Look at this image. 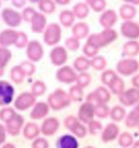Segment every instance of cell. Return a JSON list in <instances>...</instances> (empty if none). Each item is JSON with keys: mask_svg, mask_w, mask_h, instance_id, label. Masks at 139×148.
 <instances>
[{"mask_svg": "<svg viewBox=\"0 0 139 148\" xmlns=\"http://www.w3.org/2000/svg\"><path fill=\"white\" fill-rule=\"evenodd\" d=\"M118 38L116 31L112 29H104L99 34H91L87 39V45L99 51L100 48L104 47L110 43H112Z\"/></svg>", "mask_w": 139, "mask_h": 148, "instance_id": "cell-1", "label": "cell"}, {"mask_svg": "<svg viewBox=\"0 0 139 148\" xmlns=\"http://www.w3.org/2000/svg\"><path fill=\"white\" fill-rule=\"evenodd\" d=\"M48 102L50 106L55 110H60L68 107L70 104L71 99L69 95L66 94L65 91L63 90H57L49 96Z\"/></svg>", "mask_w": 139, "mask_h": 148, "instance_id": "cell-2", "label": "cell"}, {"mask_svg": "<svg viewBox=\"0 0 139 148\" xmlns=\"http://www.w3.org/2000/svg\"><path fill=\"white\" fill-rule=\"evenodd\" d=\"M116 70L120 74L129 77L136 73L139 70V62L135 59L121 60L116 64Z\"/></svg>", "mask_w": 139, "mask_h": 148, "instance_id": "cell-3", "label": "cell"}, {"mask_svg": "<svg viewBox=\"0 0 139 148\" xmlns=\"http://www.w3.org/2000/svg\"><path fill=\"white\" fill-rule=\"evenodd\" d=\"M119 102L125 107L135 106L139 103V89L133 87L124 90L119 95Z\"/></svg>", "mask_w": 139, "mask_h": 148, "instance_id": "cell-4", "label": "cell"}, {"mask_svg": "<svg viewBox=\"0 0 139 148\" xmlns=\"http://www.w3.org/2000/svg\"><path fill=\"white\" fill-rule=\"evenodd\" d=\"M121 34L130 40H137L139 38V24L132 21H125L121 26Z\"/></svg>", "mask_w": 139, "mask_h": 148, "instance_id": "cell-5", "label": "cell"}, {"mask_svg": "<svg viewBox=\"0 0 139 148\" xmlns=\"http://www.w3.org/2000/svg\"><path fill=\"white\" fill-rule=\"evenodd\" d=\"M111 95L108 90L104 86H99L96 89L94 92L90 93L87 96L86 101L94 103V102L96 104L99 103H107L110 101Z\"/></svg>", "mask_w": 139, "mask_h": 148, "instance_id": "cell-6", "label": "cell"}, {"mask_svg": "<svg viewBox=\"0 0 139 148\" xmlns=\"http://www.w3.org/2000/svg\"><path fill=\"white\" fill-rule=\"evenodd\" d=\"M14 87L8 82L0 81V106L10 104L14 97Z\"/></svg>", "mask_w": 139, "mask_h": 148, "instance_id": "cell-7", "label": "cell"}, {"mask_svg": "<svg viewBox=\"0 0 139 148\" xmlns=\"http://www.w3.org/2000/svg\"><path fill=\"white\" fill-rule=\"evenodd\" d=\"M64 125L71 132H73L78 138H84L86 135V128L81 125L77 120V118H76L75 116H71L66 118V120L64 121Z\"/></svg>", "mask_w": 139, "mask_h": 148, "instance_id": "cell-8", "label": "cell"}, {"mask_svg": "<svg viewBox=\"0 0 139 148\" xmlns=\"http://www.w3.org/2000/svg\"><path fill=\"white\" fill-rule=\"evenodd\" d=\"M94 104L86 101L79 108L78 119L85 124H89L94 120Z\"/></svg>", "mask_w": 139, "mask_h": 148, "instance_id": "cell-9", "label": "cell"}, {"mask_svg": "<svg viewBox=\"0 0 139 148\" xmlns=\"http://www.w3.org/2000/svg\"><path fill=\"white\" fill-rule=\"evenodd\" d=\"M61 38V29L55 24L48 27L44 34V42L48 45H55L60 42Z\"/></svg>", "mask_w": 139, "mask_h": 148, "instance_id": "cell-10", "label": "cell"}, {"mask_svg": "<svg viewBox=\"0 0 139 148\" xmlns=\"http://www.w3.org/2000/svg\"><path fill=\"white\" fill-rule=\"evenodd\" d=\"M119 134H120V128L115 123H110L102 131L101 139L103 143H108L116 139L119 136Z\"/></svg>", "mask_w": 139, "mask_h": 148, "instance_id": "cell-11", "label": "cell"}, {"mask_svg": "<svg viewBox=\"0 0 139 148\" xmlns=\"http://www.w3.org/2000/svg\"><path fill=\"white\" fill-rule=\"evenodd\" d=\"M77 75L69 66L63 67L57 71V79L61 82L70 84L77 81Z\"/></svg>", "mask_w": 139, "mask_h": 148, "instance_id": "cell-12", "label": "cell"}, {"mask_svg": "<svg viewBox=\"0 0 139 148\" xmlns=\"http://www.w3.org/2000/svg\"><path fill=\"white\" fill-rule=\"evenodd\" d=\"M118 21L117 14L113 10L105 11L99 18V23L104 29H112Z\"/></svg>", "mask_w": 139, "mask_h": 148, "instance_id": "cell-13", "label": "cell"}, {"mask_svg": "<svg viewBox=\"0 0 139 148\" xmlns=\"http://www.w3.org/2000/svg\"><path fill=\"white\" fill-rule=\"evenodd\" d=\"M7 130L12 135H17L24 122L21 116L15 113L12 117L7 121Z\"/></svg>", "mask_w": 139, "mask_h": 148, "instance_id": "cell-14", "label": "cell"}, {"mask_svg": "<svg viewBox=\"0 0 139 148\" xmlns=\"http://www.w3.org/2000/svg\"><path fill=\"white\" fill-rule=\"evenodd\" d=\"M35 102V97L29 93H23L15 102V107L19 110H25L30 108Z\"/></svg>", "mask_w": 139, "mask_h": 148, "instance_id": "cell-15", "label": "cell"}, {"mask_svg": "<svg viewBox=\"0 0 139 148\" xmlns=\"http://www.w3.org/2000/svg\"><path fill=\"white\" fill-rule=\"evenodd\" d=\"M43 51L41 44L36 41H33L28 46L27 56L32 61H38L42 57Z\"/></svg>", "mask_w": 139, "mask_h": 148, "instance_id": "cell-16", "label": "cell"}, {"mask_svg": "<svg viewBox=\"0 0 139 148\" xmlns=\"http://www.w3.org/2000/svg\"><path fill=\"white\" fill-rule=\"evenodd\" d=\"M68 55L64 48L62 47H57L51 51V60L54 64L62 65L67 61Z\"/></svg>", "mask_w": 139, "mask_h": 148, "instance_id": "cell-17", "label": "cell"}, {"mask_svg": "<svg viewBox=\"0 0 139 148\" xmlns=\"http://www.w3.org/2000/svg\"><path fill=\"white\" fill-rule=\"evenodd\" d=\"M56 148H79V143L73 135H63L57 140Z\"/></svg>", "mask_w": 139, "mask_h": 148, "instance_id": "cell-18", "label": "cell"}, {"mask_svg": "<svg viewBox=\"0 0 139 148\" xmlns=\"http://www.w3.org/2000/svg\"><path fill=\"white\" fill-rule=\"evenodd\" d=\"M19 38V33L14 30L8 29L0 34V45L3 47L16 44Z\"/></svg>", "mask_w": 139, "mask_h": 148, "instance_id": "cell-19", "label": "cell"}, {"mask_svg": "<svg viewBox=\"0 0 139 148\" xmlns=\"http://www.w3.org/2000/svg\"><path fill=\"white\" fill-rule=\"evenodd\" d=\"M3 17L4 19L5 23L12 27L18 26L21 23L20 15L10 9H5L3 12Z\"/></svg>", "mask_w": 139, "mask_h": 148, "instance_id": "cell-20", "label": "cell"}, {"mask_svg": "<svg viewBox=\"0 0 139 148\" xmlns=\"http://www.w3.org/2000/svg\"><path fill=\"white\" fill-rule=\"evenodd\" d=\"M139 125V103L135 105L127 115L125 119V125L129 128H134Z\"/></svg>", "mask_w": 139, "mask_h": 148, "instance_id": "cell-21", "label": "cell"}, {"mask_svg": "<svg viewBox=\"0 0 139 148\" xmlns=\"http://www.w3.org/2000/svg\"><path fill=\"white\" fill-rule=\"evenodd\" d=\"M59 126H60V123L55 118H49L43 122L42 130L43 134L51 135L56 132Z\"/></svg>", "mask_w": 139, "mask_h": 148, "instance_id": "cell-22", "label": "cell"}, {"mask_svg": "<svg viewBox=\"0 0 139 148\" xmlns=\"http://www.w3.org/2000/svg\"><path fill=\"white\" fill-rule=\"evenodd\" d=\"M123 53L128 56H136L139 54V42L136 40H130L125 43Z\"/></svg>", "mask_w": 139, "mask_h": 148, "instance_id": "cell-23", "label": "cell"}, {"mask_svg": "<svg viewBox=\"0 0 139 148\" xmlns=\"http://www.w3.org/2000/svg\"><path fill=\"white\" fill-rule=\"evenodd\" d=\"M137 14V10L133 5L124 4L120 8V16L125 21H130L135 17Z\"/></svg>", "mask_w": 139, "mask_h": 148, "instance_id": "cell-24", "label": "cell"}, {"mask_svg": "<svg viewBox=\"0 0 139 148\" xmlns=\"http://www.w3.org/2000/svg\"><path fill=\"white\" fill-rule=\"evenodd\" d=\"M48 113V106L45 103H38L34 107V110L31 112L30 117L32 119H41Z\"/></svg>", "mask_w": 139, "mask_h": 148, "instance_id": "cell-25", "label": "cell"}, {"mask_svg": "<svg viewBox=\"0 0 139 148\" xmlns=\"http://www.w3.org/2000/svg\"><path fill=\"white\" fill-rule=\"evenodd\" d=\"M109 115L112 121L116 122H120L125 119L126 116V112L123 107L116 105L114 108H112V110H110Z\"/></svg>", "mask_w": 139, "mask_h": 148, "instance_id": "cell-26", "label": "cell"}, {"mask_svg": "<svg viewBox=\"0 0 139 148\" xmlns=\"http://www.w3.org/2000/svg\"><path fill=\"white\" fill-rule=\"evenodd\" d=\"M73 33L77 39L86 38L89 34V26L85 23H78L73 29Z\"/></svg>", "mask_w": 139, "mask_h": 148, "instance_id": "cell-27", "label": "cell"}, {"mask_svg": "<svg viewBox=\"0 0 139 148\" xmlns=\"http://www.w3.org/2000/svg\"><path fill=\"white\" fill-rule=\"evenodd\" d=\"M108 87L114 95H120L122 92L125 90V82H124L123 79L117 76L113 80L112 82L109 85Z\"/></svg>", "mask_w": 139, "mask_h": 148, "instance_id": "cell-28", "label": "cell"}, {"mask_svg": "<svg viewBox=\"0 0 139 148\" xmlns=\"http://www.w3.org/2000/svg\"><path fill=\"white\" fill-rule=\"evenodd\" d=\"M94 114L97 117L104 119L110 114V108L107 103H99L94 105Z\"/></svg>", "mask_w": 139, "mask_h": 148, "instance_id": "cell-29", "label": "cell"}, {"mask_svg": "<svg viewBox=\"0 0 139 148\" xmlns=\"http://www.w3.org/2000/svg\"><path fill=\"white\" fill-rule=\"evenodd\" d=\"M119 145L123 148H128L131 147L134 144V138L133 136L129 133H122L119 136V140H118Z\"/></svg>", "mask_w": 139, "mask_h": 148, "instance_id": "cell-30", "label": "cell"}, {"mask_svg": "<svg viewBox=\"0 0 139 148\" xmlns=\"http://www.w3.org/2000/svg\"><path fill=\"white\" fill-rule=\"evenodd\" d=\"M74 68L77 71L85 72L90 66V61L85 57H78L73 63Z\"/></svg>", "mask_w": 139, "mask_h": 148, "instance_id": "cell-31", "label": "cell"}, {"mask_svg": "<svg viewBox=\"0 0 139 148\" xmlns=\"http://www.w3.org/2000/svg\"><path fill=\"white\" fill-rule=\"evenodd\" d=\"M90 65L98 71L103 70L107 66V60L103 56H94L90 60Z\"/></svg>", "mask_w": 139, "mask_h": 148, "instance_id": "cell-32", "label": "cell"}, {"mask_svg": "<svg viewBox=\"0 0 139 148\" xmlns=\"http://www.w3.org/2000/svg\"><path fill=\"white\" fill-rule=\"evenodd\" d=\"M116 77H117V74L113 70H107V71L103 72L101 75V81H102L103 85L108 86Z\"/></svg>", "mask_w": 139, "mask_h": 148, "instance_id": "cell-33", "label": "cell"}, {"mask_svg": "<svg viewBox=\"0 0 139 148\" xmlns=\"http://www.w3.org/2000/svg\"><path fill=\"white\" fill-rule=\"evenodd\" d=\"M12 57L10 51L4 48V47H0V68L3 69L8 64Z\"/></svg>", "mask_w": 139, "mask_h": 148, "instance_id": "cell-34", "label": "cell"}, {"mask_svg": "<svg viewBox=\"0 0 139 148\" xmlns=\"http://www.w3.org/2000/svg\"><path fill=\"white\" fill-rule=\"evenodd\" d=\"M91 82V77L90 74L85 72H81V73L77 75V86H79L81 88L86 87Z\"/></svg>", "mask_w": 139, "mask_h": 148, "instance_id": "cell-35", "label": "cell"}, {"mask_svg": "<svg viewBox=\"0 0 139 148\" xmlns=\"http://www.w3.org/2000/svg\"><path fill=\"white\" fill-rule=\"evenodd\" d=\"M82 88H81L79 86L77 85V86H73V87L70 88L69 97L71 100L81 101L82 99Z\"/></svg>", "mask_w": 139, "mask_h": 148, "instance_id": "cell-36", "label": "cell"}, {"mask_svg": "<svg viewBox=\"0 0 139 148\" xmlns=\"http://www.w3.org/2000/svg\"><path fill=\"white\" fill-rule=\"evenodd\" d=\"M75 15L80 19L86 17L89 14V8L85 3H78L76 7H74Z\"/></svg>", "mask_w": 139, "mask_h": 148, "instance_id": "cell-37", "label": "cell"}, {"mask_svg": "<svg viewBox=\"0 0 139 148\" xmlns=\"http://www.w3.org/2000/svg\"><path fill=\"white\" fill-rule=\"evenodd\" d=\"M38 132H39V130L36 124L29 123L25 130V136L29 139H32L38 134Z\"/></svg>", "mask_w": 139, "mask_h": 148, "instance_id": "cell-38", "label": "cell"}, {"mask_svg": "<svg viewBox=\"0 0 139 148\" xmlns=\"http://www.w3.org/2000/svg\"><path fill=\"white\" fill-rule=\"evenodd\" d=\"M86 2L90 5L92 9L96 12H100L106 8L105 0H86Z\"/></svg>", "mask_w": 139, "mask_h": 148, "instance_id": "cell-39", "label": "cell"}, {"mask_svg": "<svg viewBox=\"0 0 139 148\" xmlns=\"http://www.w3.org/2000/svg\"><path fill=\"white\" fill-rule=\"evenodd\" d=\"M61 22L66 27H69L74 21V15L71 12L66 11L61 13Z\"/></svg>", "mask_w": 139, "mask_h": 148, "instance_id": "cell-40", "label": "cell"}, {"mask_svg": "<svg viewBox=\"0 0 139 148\" xmlns=\"http://www.w3.org/2000/svg\"><path fill=\"white\" fill-rule=\"evenodd\" d=\"M23 77H24V72L22 71L21 68L19 66H16V68H14L12 69L11 72V77L15 82L19 83L23 81Z\"/></svg>", "mask_w": 139, "mask_h": 148, "instance_id": "cell-41", "label": "cell"}, {"mask_svg": "<svg viewBox=\"0 0 139 148\" xmlns=\"http://www.w3.org/2000/svg\"><path fill=\"white\" fill-rule=\"evenodd\" d=\"M88 125H89V132L90 134L97 135L98 134L102 132L103 126H102V124L99 121L93 120Z\"/></svg>", "mask_w": 139, "mask_h": 148, "instance_id": "cell-42", "label": "cell"}, {"mask_svg": "<svg viewBox=\"0 0 139 148\" xmlns=\"http://www.w3.org/2000/svg\"><path fill=\"white\" fill-rule=\"evenodd\" d=\"M66 46L71 51H77L80 47V42L77 38H70L66 41Z\"/></svg>", "mask_w": 139, "mask_h": 148, "instance_id": "cell-43", "label": "cell"}, {"mask_svg": "<svg viewBox=\"0 0 139 148\" xmlns=\"http://www.w3.org/2000/svg\"><path fill=\"white\" fill-rule=\"evenodd\" d=\"M45 89L46 87H45L43 83L41 82H35L34 86L32 87V92L35 95H41L45 91Z\"/></svg>", "mask_w": 139, "mask_h": 148, "instance_id": "cell-44", "label": "cell"}, {"mask_svg": "<svg viewBox=\"0 0 139 148\" xmlns=\"http://www.w3.org/2000/svg\"><path fill=\"white\" fill-rule=\"evenodd\" d=\"M15 113H16V112H15L14 110H12V108L3 109V110H2V111L0 112V118H1V120L7 121L12 117Z\"/></svg>", "mask_w": 139, "mask_h": 148, "instance_id": "cell-45", "label": "cell"}, {"mask_svg": "<svg viewBox=\"0 0 139 148\" xmlns=\"http://www.w3.org/2000/svg\"><path fill=\"white\" fill-rule=\"evenodd\" d=\"M26 42L27 37L25 35V34H23V33H19V38H18L16 45L19 48H22L23 47H25V46L26 45Z\"/></svg>", "mask_w": 139, "mask_h": 148, "instance_id": "cell-46", "label": "cell"}, {"mask_svg": "<svg viewBox=\"0 0 139 148\" xmlns=\"http://www.w3.org/2000/svg\"><path fill=\"white\" fill-rule=\"evenodd\" d=\"M34 148H47L48 143L47 140H44L42 138L38 139L34 143Z\"/></svg>", "mask_w": 139, "mask_h": 148, "instance_id": "cell-47", "label": "cell"}, {"mask_svg": "<svg viewBox=\"0 0 139 148\" xmlns=\"http://www.w3.org/2000/svg\"><path fill=\"white\" fill-rule=\"evenodd\" d=\"M5 129L2 125H0V144H2L5 141Z\"/></svg>", "mask_w": 139, "mask_h": 148, "instance_id": "cell-48", "label": "cell"}, {"mask_svg": "<svg viewBox=\"0 0 139 148\" xmlns=\"http://www.w3.org/2000/svg\"><path fill=\"white\" fill-rule=\"evenodd\" d=\"M132 84H133L134 87L139 89V74L135 75L134 77L132 78Z\"/></svg>", "mask_w": 139, "mask_h": 148, "instance_id": "cell-49", "label": "cell"}, {"mask_svg": "<svg viewBox=\"0 0 139 148\" xmlns=\"http://www.w3.org/2000/svg\"><path fill=\"white\" fill-rule=\"evenodd\" d=\"M126 3H130L134 5H139V0H123Z\"/></svg>", "mask_w": 139, "mask_h": 148, "instance_id": "cell-50", "label": "cell"}, {"mask_svg": "<svg viewBox=\"0 0 139 148\" xmlns=\"http://www.w3.org/2000/svg\"><path fill=\"white\" fill-rule=\"evenodd\" d=\"M133 147L134 148H139V140L138 141H137L136 143L133 144Z\"/></svg>", "mask_w": 139, "mask_h": 148, "instance_id": "cell-51", "label": "cell"}, {"mask_svg": "<svg viewBox=\"0 0 139 148\" xmlns=\"http://www.w3.org/2000/svg\"><path fill=\"white\" fill-rule=\"evenodd\" d=\"M3 148H15V147H14V146H12V144H6Z\"/></svg>", "mask_w": 139, "mask_h": 148, "instance_id": "cell-52", "label": "cell"}, {"mask_svg": "<svg viewBox=\"0 0 139 148\" xmlns=\"http://www.w3.org/2000/svg\"><path fill=\"white\" fill-rule=\"evenodd\" d=\"M3 69H2V68H0V76H2V75H3Z\"/></svg>", "mask_w": 139, "mask_h": 148, "instance_id": "cell-53", "label": "cell"}, {"mask_svg": "<svg viewBox=\"0 0 139 148\" xmlns=\"http://www.w3.org/2000/svg\"><path fill=\"white\" fill-rule=\"evenodd\" d=\"M86 148H94V147H87Z\"/></svg>", "mask_w": 139, "mask_h": 148, "instance_id": "cell-54", "label": "cell"}, {"mask_svg": "<svg viewBox=\"0 0 139 148\" xmlns=\"http://www.w3.org/2000/svg\"><path fill=\"white\" fill-rule=\"evenodd\" d=\"M138 128H139V125H138Z\"/></svg>", "mask_w": 139, "mask_h": 148, "instance_id": "cell-55", "label": "cell"}, {"mask_svg": "<svg viewBox=\"0 0 139 148\" xmlns=\"http://www.w3.org/2000/svg\"><path fill=\"white\" fill-rule=\"evenodd\" d=\"M132 148H134V147H132Z\"/></svg>", "mask_w": 139, "mask_h": 148, "instance_id": "cell-56", "label": "cell"}]
</instances>
